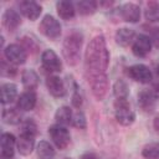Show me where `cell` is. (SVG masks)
<instances>
[{
  "label": "cell",
  "mask_w": 159,
  "mask_h": 159,
  "mask_svg": "<svg viewBox=\"0 0 159 159\" xmlns=\"http://www.w3.org/2000/svg\"><path fill=\"white\" fill-rule=\"evenodd\" d=\"M109 65V52L106 40L102 35L94 36L84 52V73L91 87L92 94L98 99H103L108 91V77L106 71Z\"/></svg>",
  "instance_id": "cell-1"
},
{
  "label": "cell",
  "mask_w": 159,
  "mask_h": 159,
  "mask_svg": "<svg viewBox=\"0 0 159 159\" xmlns=\"http://www.w3.org/2000/svg\"><path fill=\"white\" fill-rule=\"evenodd\" d=\"M82 42H83V36L80 32H72L65 39L62 46V53L66 62L70 66H75L78 63Z\"/></svg>",
  "instance_id": "cell-2"
},
{
  "label": "cell",
  "mask_w": 159,
  "mask_h": 159,
  "mask_svg": "<svg viewBox=\"0 0 159 159\" xmlns=\"http://www.w3.org/2000/svg\"><path fill=\"white\" fill-rule=\"evenodd\" d=\"M114 116L117 122L122 125H130L135 119V114L127 99H116Z\"/></svg>",
  "instance_id": "cell-3"
},
{
  "label": "cell",
  "mask_w": 159,
  "mask_h": 159,
  "mask_svg": "<svg viewBox=\"0 0 159 159\" xmlns=\"http://www.w3.org/2000/svg\"><path fill=\"white\" fill-rule=\"evenodd\" d=\"M39 30L42 35L51 40H56L61 35V25L60 22L51 15H45L40 22Z\"/></svg>",
  "instance_id": "cell-4"
},
{
  "label": "cell",
  "mask_w": 159,
  "mask_h": 159,
  "mask_svg": "<svg viewBox=\"0 0 159 159\" xmlns=\"http://www.w3.org/2000/svg\"><path fill=\"white\" fill-rule=\"evenodd\" d=\"M48 134L52 139V142L55 143V145L58 149H66L71 142V135L70 132L65 128V125L61 124H55L52 127H50L48 129Z\"/></svg>",
  "instance_id": "cell-5"
},
{
  "label": "cell",
  "mask_w": 159,
  "mask_h": 159,
  "mask_svg": "<svg viewBox=\"0 0 159 159\" xmlns=\"http://www.w3.org/2000/svg\"><path fill=\"white\" fill-rule=\"evenodd\" d=\"M4 53H5L6 60L14 65H22L26 62V58H27L25 48L16 43H11L6 46L4 50Z\"/></svg>",
  "instance_id": "cell-6"
},
{
  "label": "cell",
  "mask_w": 159,
  "mask_h": 159,
  "mask_svg": "<svg viewBox=\"0 0 159 159\" xmlns=\"http://www.w3.org/2000/svg\"><path fill=\"white\" fill-rule=\"evenodd\" d=\"M127 73L132 80L139 83H149L153 78L150 70L145 65H140V63L133 65L129 68H127Z\"/></svg>",
  "instance_id": "cell-7"
},
{
  "label": "cell",
  "mask_w": 159,
  "mask_h": 159,
  "mask_svg": "<svg viewBox=\"0 0 159 159\" xmlns=\"http://www.w3.org/2000/svg\"><path fill=\"white\" fill-rule=\"evenodd\" d=\"M41 63L42 67L48 72H60L62 68L61 60L52 50H45L41 55Z\"/></svg>",
  "instance_id": "cell-8"
},
{
  "label": "cell",
  "mask_w": 159,
  "mask_h": 159,
  "mask_svg": "<svg viewBox=\"0 0 159 159\" xmlns=\"http://www.w3.org/2000/svg\"><path fill=\"white\" fill-rule=\"evenodd\" d=\"M16 139L10 133H2L0 139V159H12L15 153Z\"/></svg>",
  "instance_id": "cell-9"
},
{
  "label": "cell",
  "mask_w": 159,
  "mask_h": 159,
  "mask_svg": "<svg viewBox=\"0 0 159 159\" xmlns=\"http://www.w3.org/2000/svg\"><path fill=\"white\" fill-rule=\"evenodd\" d=\"M152 50V40L147 35H138L132 45V51L137 57L147 56Z\"/></svg>",
  "instance_id": "cell-10"
},
{
  "label": "cell",
  "mask_w": 159,
  "mask_h": 159,
  "mask_svg": "<svg viewBox=\"0 0 159 159\" xmlns=\"http://www.w3.org/2000/svg\"><path fill=\"white\" fill-rule=\"evenodd\" d=\"M19 9L20 12L26 16L30 20H36L40 14H41V6L36 2V1H31V0H24L19 2Z\"/></svg>",
  "instance_id": "cell-11"
},
{
  "label": "cell",
  "mask_w": 159,
  "mask_h": 159,
  "mask_svg": "<svg viewBox=\"0 0 159 159\" xmlns=\"http://www.w3.org/2000/svg\"><path fill=\"white\" fill-rule=\"evenodd\" d=\"M46 86H47V89L48 92L53 96V97H57V98H61L66 94V87H65V83L63 81L57 77V76H48L46 78Z\"/></svg>",
  "instance_id": "cell-12"
},
{
  "label": "cell",
  "mask_w": 159,
  "mask_h": 159,
  "mask_svg": "<svg viewBox=\"0 0 159 159\" xmlns=\"http://www.w3.org/2000/svg\"><path fill=\"white\" fill-rule=\"evenodd\" d=\"M120 16L127 22H137L140 19V9L133 2H127L120 6Z\"/></svg>",
  "instance_id": "cell-13"
},
{
  "label": "cell",
  "mask_w": 159,
  "mask_h": 159,
  "mask_svg": "<svg viewBox=\"0 0 159 159\" xmlns=\"http://www.w3.org/2000/svg\"><path fill=\"white\" fill-rule=\"evenodd\" d=\"M16 145H17V150L21 155L31 154L34 150V147H35V135L20 133V137L16 140Z\"/></svg>",
  "instance_id": "cell-14"
},
{
  "label": "cell",
  "mask_w": 159,
  "mask_h": 159,
  "mask_svg": "<svg viewBox=\"0 0 159 159\" xmlns=\"http://www.w3.org/2000/svg\"><path fill=\"white\" fill-rule=\"evenodd\" d=\"M155 101L157 97L154 96L153 91L143 89L138 94V104L144 112H152L155 107Z\"/></svg>",
  "instance_id": "cell-15"
},
{
  "label": "cell",
  "mask_w": 159,
  "mask_h": 159,
  "mask_svg": "<svg viewBox=\"0 0 159 159\" xmlns=\"http://www.w3.org/2000/svg\"><path fill=\"white\" fill-rule=\"evenodd\" d=\"M20 24H21V19L19 12L12 9H6L5 12L2 14V25L9 31H14L19 27Z\"/></svg>",
  "instance_id": "cell-16"
},
{
  "label": "cell",
  "mask_w": 159,
  "mask_h": 159,
  "mask_svg": "<svg viewBox=\"0 0 159 159\" xmlns=\"http://www.w3.org/2000/svg\"><path fill=\"white\" fill-rule=\"evenodd\" d=\"M36 106V94L34 92H24L17 99V108L20 111H32Z\"/></svg>",
  "instance_id": "cell-17"
},
{
  "label": "cell",
  "mask_w": 159,
  "mask_h": 159,
  "mask_svg": "<svg viewBox=\"0 0 159 159\" xmlns=\"http://www.w3.org/2000/svg\"><path fill=\"white\" fill-rule=\"evenodd\" d=\"M134 39H135V32L132 29L123 27V29H119L116 32V42L122 47H125V46L130 45L134 41Z\"/></svg>",
  "instance_id": "cell-18"
},
{
  "label": "cell",
  "mask_w": 159,
  "mask_h": 159,
  "mask_svg": "<svg viewBox=\"0 0 159 159\" xmlns=\"http://www.w3.org/2000/svg\"><path fill=\"white\" fill-rule=\"evenodd\" d=\"M17 96V88L14 83H4L0 88V99L2 104L11 103Z\"/></svg>",
  "instance_id": "cell-19"
},
{
  "label": "cell",
  "mask_w": 159,
  "mask_h": 159,
  "mask_svg": "<svg viewBox=\"0 0 159 159\" xmlns=\"http://www.w3.org/2000/svg\"><path fill=\"white\" fill-rule=\"evenodd\" d=\"M56 9H57V14L61 19L63 20H70L75 16V12H76V9H75V5L71 2V1H58L56 4Z\"/></svg>",
  "instance_id": "cell-20"
},
{
  "label": "cell",
  "mask_w": 159,
  "mask_h": 159,
  "mask_svg": "<svg viewBox=\"0 0 159 159\" xmlns=\"http://www.w3.org/2000/svg\"><path fill=\"white\" fill-rule=\"evenodd\" d=\"M1 118H2V122L4 123L15 125V124L21 123L22 114H21V112H20L19 108H6V109L2 111Z\"/></svg>",
  "instance_id": "cell-21"
},
{
  "label": "cell",
  "mask_w": 159,
  "mask_h": 159,
  "mask_svg": "<svg viewBox=\"0 0 159 159\" xmlns=\"http://www.w3.org/2000/svg\"><path fill=\"white\" fill-rule=\"evenodd\" d=\"M72 118H73V113H72L71 108L67 106H62L56 111L55 119H56L57 124H61V125L72 124Z\"/></svg>",
  "instance_id": "cell-22"
},
{
  "label": "cell",
  "mask_w": 159,
  "mask_h": 159,
  "mask_svg": "<svg viewBox=\"0 0 159 159\" xmlns=\"http://www.w3.org/2000/svg\"><path fill=\"white\" fill-rule=\"evenodd\" d=\"M21 81L27 89H35L39 86V76L34 70H25L21 75Z\"/></svg>",
  "instance_id": "cell-23"
},
{
  "label": "cell",
  "mask_w": 159,
  "mask_h": 159,
  "mask_svg": "<svg viewBox=\"0 0 159 159\" xmlns=\"http://www.w3.org/2000/svg\"><path fill=\"white\" fill-rule=\"evenodd\" d=\"M37 155L40 159H53L55 157V149L53 147L46 142V140H41L37 144Z\"/></svg>",
  "instance_id": "cell-24"
},
{
  "label": "cell",
  "mask_w": 159,
  "mask_h": 159,
  "mask_svg": "<svg viewBox=\"0 0 159 159\" xmlns=\"http://www.w3.org/2000/svg\"><path fill=\"white\" fill-rule=\"evenodd\" d=\"M144 16L148 21H159V1H149L144 10Z\"/></svg>",
  "instance_id": "cell-25"
},
{
  "label": "cell",
  "mask_w": 159,
  "mask_h": 159,
  "mask_svg": "<svg viewBox=\"0 0 159 159\" xmlns=\"http://www.w3.org/2000/svg\"><path fill=\"white\" fill-rule=\"evenodd\" d=\"M97 2L93 1V0H82V1H78L76 4L77 6V10L81 15H91L96 11L97 9Z\"/></svg>",
  "instance_id": "cell-26"
},
{
  "label": "cell",
  "mask_w": 159,
  "mask_h": 159,
  "mask_svg": "<svg viewBox=\"0 0 159 159\" xmlns=\"http://www.w3.org/2000/svg\"><path fill=\"white\" fill-rule=\"evenodd\" d=\"M113 93H114L117 99H127L128 94H129V89H128L127 83L123 80L116 81V83L113 84Z\"/></svg>",
  "instance_id": "cell-27"
},
{
  "label": "cell",
  "mask_w": 159,
  "mask_h": 159,
  "mask_svg": "<svg viewBox=\"0 0 159 159\" xmlns=\"http://www.w3.org/2000/svg\"><path fill=\"white\" fill-rule=\"evenodd\" d=\"M142 155L145 159H159V142L147 144L143 148Z\"/></svg>",
  "instance_id": "cell-28"
},
{
  "label": "cell",
  "mask_w": 159,
  "mask_h": 159,
  "mask_svg": "<svg viewBox=\"0 0 159 159\" xmlns=\"http://www.w3.org/2000/svg\"><path fill=\"white\" fill-rule=\"evenodd\" d=\"M21 133L36 135V133H37V127H36L35 122L31 120V119H26L25 122H22V124H21Z\"/></svg>",
  "instance_id": "cell-29"
},
{
  "label": "cell",
  "mask_w": 159,
  "mask_h": 159,
  "mask_svg": "<svg viewBox=\"0 0 159 159\" xmlns=\"http://www.w3.org/2000/svg\"><path fill=\"white\" fill-rule=\"evenodd\" d=\"M72 124L76 127V128H80V129H83L86 128V117L82 112H77L73 114V118H72Z\"/></svg>",
  "instance_id": "cell-30"
},
{
  "label": "cell",
  "mask_w": 159,
  "mask_h": 159,
  "mask_svg": "<svg viewBox=\"0 0 159 159\" xmlns=\"http://www.w3.org/2000/svg\"><path fill=\"white\" fill-rule=\"evenodd\" d=\"M15 73H16V67L11 66L10 62L6 63L5 61H1V75L2 76L10 77V76H14Z\"/></svg>",
  "instance_id": "cell-31"
},
{
  "label": "cell",
  "mask_w": 159,
  "mask_h": 159,
  "mask_svg": "<svg viewBox=\"0 0 159 159\" xmlns=\"http://www.w3.org/2000/svg\"><path fill=\"white\" fill-rule=\"evenodd\" d=\"M150 40L154 42L157 47H159V27H152L150 29Z\"/></svg>",
  "instance_id": "cell-32"
},
{
  "label": "cell",
  "mask_w": 159,
  "mask_h": 159,
  "mask_svg": "<svg viewBox=\"0 0 159 159\" xmlns=\"http://www.w3.org/2000/svg\"><path fill=\"white\" fill-rule=\"evenodd\" d=\"M72 103H73V106L77 107V108L82 104V98H81V96H80V93H78L77 91L75 92V94H73V97H72Z\"/></svg>",
  "instance_id": "cell-33"
},
{
  "label": "cell",
  "mask_w": 159,
  "mask_h": 159,
  "mask_svg": "<svg viewBox=\"0 0 159 159\" xmlns=\"http://www.w3.org/2000/svg\"><path fill=\"white\" fill-rule=\"evenodd\" d=\"M82 159H98V157L94 153H86L82 155Z\"/></svg>",
  "instance_id": "cell-34"
},
{
  "label": "cell",
  "mask_w": 159,
  "mask_h": 159,
  "mask_svg": "<svg viewBox=\"0 0 159 159\" xmlns=\"http://www.w3.org/2000/svg\"><path fill=\"white\" fill-rule=\"evenodd\" d=\"M153 93H154V96L157 97V98H159V83H157L154 87H153Z\"/></svg>",
  "instance_id": "cell-35"
},
{
  "label": "cell",
  "mask_w": 159,
  "mask_h": 159,
  "mask_svg": "<svg viewBox=\"0 0 159 159\" xmlns=\"http://www.w3.org/2000/svg\"><path fill=\"white\" fill-rule=\"evenodd\" d=\"M153 125H154V128L159 132V117H157L155 119H154V122H153Z\"/></svg>",
  "instance_id": "cell-36"
},
{
  "label": "cell",
  "mask_w": 159,
  "mask_h": 159,
  "mask_svg": "<svg viewBox=\"0 0 159 159\" xmlns=\"http://www.w3.org/2000/svg\"><path fill=\"white\" fill-rule=\"evenodd\" d=\"M155 73H157V76L159 77V65H157V67H155Z\"/></svg>",
  "instance_id": "cell-37"
},
{
  "label": "cell",
  "mask_w": 159,
  "mask_h": 159,
  "mask_svg": "<svg viewBox=\"0 0 159 159\" xmlns=\"http://www.w3.org/2000/svg\"><path fill=\"white\" fill-rule=\"evenodd\" d=\"M63 159H70V158H63Z\"/></svg>",
  "instance_id": "cell-38"
}]
</instances>
